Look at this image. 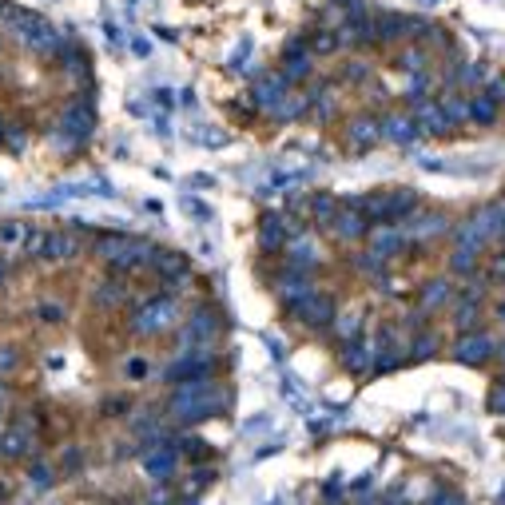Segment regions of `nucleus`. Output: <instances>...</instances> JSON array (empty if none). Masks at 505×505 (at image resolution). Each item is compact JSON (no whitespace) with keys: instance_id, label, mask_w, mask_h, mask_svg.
Here are the masks:
<instances>
[{"instance_id":"1","label":"nucleus","mask_w":505,"mask_h":505,"mask_svg":"<svg viewBox=\"0 0 505 505\" xmlns=\"http://www.w3.org/2000/svg\"><path fill=\"white\" fill-rule=\"evenodd\" d=\"M474 227H477L482 239H497V235H505V203H485L482 211H477Z\"/></svg>"},{"instance_id":"2","label":"nucleus","mask_w":505,"mask_h":505,"mask_svg":"<svg viewBox=\"0 0 505 505\" xmlns=\"http://www.w3.org/2000/svg\"><path fill=\"white\" fill-rule=\"evenodd\" d=\"M494 350H497V346L489 343L485 334H474V338H462V343H457V362H465V366H482Z\"/></svg>"},{"instance_id":"3","label":"nucleus","mask_w":505,"mask_h":505,"mask_svg":"<svg viewBox=\"0 0 505 505\" xmlns=\"http://www.w3.org/2000/svg\"><path fill=\"white\" fill-rule=\"evenodd\" d=\"M374 36H382V40L410 36V16H398V12H378V16H374Z\"/></svg>"},{"instance_id":"4","label":"nucleus","mask_w":505,"mask_h":505,"mask_svg":"<svg viewBox=\"0 0 505 505\" xmlns=\"http://www.w3.org/2000/svg\"><path fill=\"white\" fill-rule=\"evenodd\" d=\"M299 311H303V318H306L311 326H326V323L334 318V303L326 299V294H311V299H306Z\"/></svg>"},{"instance_id":"5","label":"nucleus","mask_w":505,"mask_h":505,"mask_svg":"<svg viewBox=\"0 0 505 505\" xmlns=\"http://www.w3.org/2000/svg\"><path fill=\"white\" fill-rule=\"evenodd\" d=\"M143 323H135V331H143V334H152V331H163V326L172 323V303L163 299L160 306H148V311L140 314Z\"/></svg>"},{"instance_id":"6","label":"nucleus","mask_w":505,"mask_h":505,"mask_svg":"<svg viewBox=\"0 0 505 505\" xmlns=\"http://www.w3.org/2000/svg\"><path fill=\"white\" fill-rule=\"evenodd\" d=\"M378 135H382V128L374 120H354L350 123V143L354 148H370V143H378Z\"/></svg>"},{"instance_id":"7","label":"nucleus","mask_w":505,"mask_h":505,"mask_svg":"<svg viewBox=\"0 0 505 505\" xmlns=\"http://www.w3.org/2000/svg\"><path fill=\"white\" fill-rule=\"evenodd\" d=\"M382 135H390V140H398V143H410L418 135V120H410V116H394V120L386 123Z\"/></svg>"},{"instance_id":"8","label":"nucleus","mask_w":505,"mask_h":505,"mask_svg":"<svg viewBox=\"0 0 505 505\" xmlns=\"http://www.w3.org/2000/svg\"><path fill=\"white\" fill-rule=\"evenodd\" d=\"M418 123H426V132H445V128H450L442 104H422V108H418Z\"/></svg>"},{"instance_id":"9","label":"nucleus","mask_w":505,"mask_h":505,"mask_svg":"<svg viewBox=\"0 0 505 505\" xmlns=\"http://www.w3.org/2000/svg\"><path fill=\"white\" fill-rule=\"evenodd\" d=\"M450 283H442V279H434V283H426V291H422V306L426 311H434V306H442V303H450Z\"/></svg>"},{"instance_id":"10","label":"nucleus","mask_w":505,"mask_h":505,"mask_svg":"<svg viewBox=\"0 0 505 505\" xmlns=\"http://www.w3.org/2000/svg\"><path fill=\"white\" fill-rule=\"evenodd\" d=\"M334 231L343 235V239H358V235H366V219L362 215H338V219H334Z\"/></svg>"},{"instance_id":"11","label":"nucleus","mask_w":505,"mask_h":505,"mask_svg":"<svg viewBox=\"0 0 505 505\" xmlns=\"http://www.w3.org/2000/svg\"><path fill=\"white\" fill-rule=\"evenodd\" d=\"M470 120H477V123H494V120H497L494 100H489V96H474V100H470Z\"/></svg>"},{"instance_id":"12","label":"nucleus","mask_w":505,"mask_h":505,"mask_svg":"<svg viewBox=\"0 0 505 505\" xmlns=\"http://www.w3.org/2000/svg\"><path fill=\"white\" fill-rule=\"evenodd\" d=\"M155 263H160V271L167 274V279H175V274L187 271V259H183V255H175V251H155Z\"/></svg>"},{"instance_id":"13","label":"nucleus","mask_w":505,"mask_h":505,"mask_svg":"<svg viewBox=\"0 0 505 505\" xmlns=\"http://www.w3.org/2000/svg\"><path fill=\"white\" fill-rule=\"evenodd\" d=\"M414 192H390V223L394 219H402V215H410L414 211Z\"/></svg>"},{"instance_id":"14","label":"nucleus","mask_w":505,"mask_h":505,"mask_svg":"<svg viewBox=\"0 0 505 505\" xmlns=\"http://www.w3.org/2000/svg\"><path fill=\"white\" fill-rule=\"evenodd\" d=\"M442 111H445V120H470V100H462V96H442Z\"/></svg>"},{"instance_id":"15","label":"nucleus","mask_w":505,"mask_h":505,"mask_svg":"<svg viewBox=\"0 0 505 505\" xmlns=\"http://www.w3.org/2000/svg\"><path fill=\"white\" fill-rule=\"evenodd\" d=\"M398 247H402V239H398L394 231H382V235H374V251H378V255H394Z\"/></svg>"},{"instance_id":"16","label":"nucleus","mask_w":505,"mask_h":505,"mask_svg":"<svg viewBox=\"0 0 505 505\" xmlns=\"http://www.w3.org/2000/svg\"><path fill=\"white\" fill-rule=\"evenodd\" d=\"M438 231H445V215H426L414 227V235H438Z\"/></svg>"},{"instance_id":"17","label":"nucleus","mask_w":505,"mask_h":505,"mask_svg":"<svg viewBox=\"0 0 505 505\" xmlns=\"http://www.w3.org/2000/svg\"><path fill=\"white\" fill-rule=\"evenodd\" d=\"M474 263H477V251H470V247H457L454 251V271H474Z\"/></svg>"},{"instance_id":"18","label":"nucleus","mask_w":505,"mask_h":505,"mask_svg":"<svg viewBox=\"0 0 505 505\" xmlns=\"http://www.w3.org/2000/svg\"><path fill=\"white\" fill-rule=\"evenodd\" d=\"M311 44H314V52H334L343 40H338L334 32H314V40H311Z\"/></svg>"},{"instance_id":"19","label":"nucleus","mask_w":505,"mask_h":505,"mask_svg":"<svg viewBox=\"0 0 505 505\" xmlns=\"http://www.w3.org/2000/svg\"><path fill=\"white\" fill-rule=\"evenodd\" d=\"M346 366H350V370H362L366 366V346H358V343L346 346Z\"/></svg>"},{"instance_id":"20","label":"nucleus","mask_w":505,"mask_h":505,"mask_svg":"<svg viewBox=\"0 0 505 505\" xmlns=\"http://www.w3.org/2000/svg\"><path fill=\"white\" fill-rule=\"evenodd\" d=\"M398 64H402L406 72H422L426 68V56L418 48H410V52H402V60H398Z\"/></svg>"},{"instance_id":"21","label":"nucleus","mask_w":505,"mask_h":505,"mask_svg":"<svg viewBox=\"0 0 505 505\" xmlns=\"http://www.w3.org/2000/svg\"><path fill=\"white\" fill-rule=\"evenodd\" d=\"M489 283H505V251H497L489 259Z\"/></svg>"},{"instance_id":"22","label":"nucleus","mask_w":505,"mask_h":505,"mask_svg":"<svg viewBox=\"0 0 505 505\" xmlns=\"http://www.w3.org/2000/svg\"><path fill=\"white\" fill-rule=\"evenodd\" d=\"M314 219H334V199L331 195H318V199H314Z\"/></svg>"},{"instance_id":"23","label":"nucleus","mask_w":505,"mask_h":505,"mask_svg":"<svg viewBox=\"0 0 505 505\" xmlns=\"http://www.w3.org/2000/svg\"><path fill=\"white\" fill-rule=\"evenodd\" d=\"M457 80H462V84H482L485 72L477 68V64H465V68H457Z\"/></svg>"},{"instance_id":"24","label":"nucleus","mask_w":505,"mask_h":505,"mask_svg":"<svg viewBox=\"0 0 505 505\" xmlns=\"http://www.w3.org/2000/svg\"><path fill=\"white\" fill-rule=\"evenodd\" d=\"M489 410H494V414H505V378L494 386V394H489Z\"/></svg>"},{"instance_id":"25","label":"nucleus","mask_w":505,"mask_h":505,"mask_svg":"<svg viewBox=\"0 0 505 505\" xmlns=\"http://www.w3.org/2000/svg\"><path fill=\"white\" fill-rule=\"evenodd\" d=\"M306 72H311V64H306V60H291V64H287L283 76H287V80H303Z\"/></svg>"},{"instance_id":"26","label":"nucleus","mask_w":505,"mask_h":505,"mask_svg":"<svg viewBox=\"0 0 505 505\" xmlns=\"http://www.w3.org/2000/svg\"><path fill=\"white\" fill-rule=\"evenodd\" d=\"M338 334H343V338H354V334H358V314H346L343 323H338Z\"/></svg>"},{"instance_id":"27","label":"nucleus","mask_w":505,"mask_h":505,"mask_svg":"<svg viewBox=\"0 0 505 505\" xmlns=\"http://www.w3.org/2000/svg\"><path fill=\"white\" fill-rule=\"evenodd\" d=\"M485 96H489V100H494V104H501V100H505V80H489V88H485Z\"/></svg>"},{"instance_id":"28","label":"nucleus","mask_w":505,"mask_h":505,"mask_svg":"<svg viewBox=\"0 0 505 505\" xmlns=\"http://www.w3.org/2000/svg\"><path fill=\"white\" fill-rule=\"evenodd\" d=\"M418 354H434V338H430V334H422V338H418Z\"/></svg>"},{"instance_id":"29","label":"nucleus","mask_w":505,"mask_h":505,"mask_svg":"<svg viewBox=\"0 0 505 505\" xmlns=\"http://www.w3.org/2000/svg\"><path fill=\"white\" fill-rule=\"evenodd\" d=\"M422 4H430V9H434V4H442V0H422Z\"/></svg>"}]
</instances>
